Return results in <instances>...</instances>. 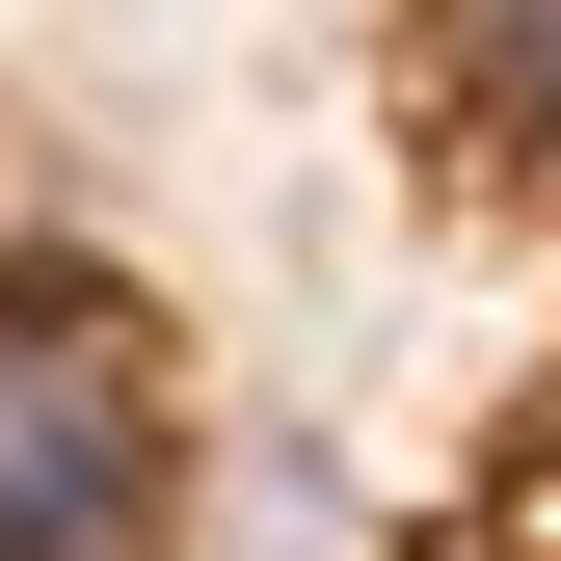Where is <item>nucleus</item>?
I'll return each mask as SVG.
<instances>
[{"instance_id": "f257e3e1", "label": "nucleus", "mask_w": 561, "mask_h": 561, "mask_svg": "<svg viewBox=\"0 0 561 561\" xmlns=\"http://www.w3.org/2000/svg\"><path fill=\"white\" fill-rule=\"evenodd\" d=\"M187 428H161V347L107 295H0V561H161Z\"/></svg>"}, {"instance_id": "f03ea898", "label": "nucleus", "mask_w": 561, "mask_h": 561, "mask_svg": "<svg viewBox=\"0 0 561 561\" xmlns=\"http://www.w3.org/2000/svg\"><path fill=\"white\" fill-rule=\"evenodd\" d=\"M481 107H535V134H561V0H508V27H481Z\"/></svg>"}]
</instances>
